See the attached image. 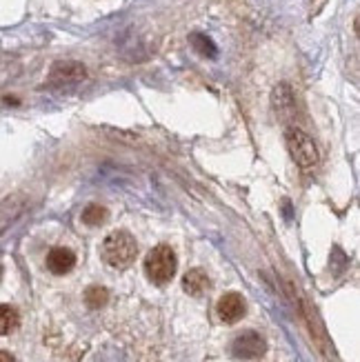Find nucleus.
Masks as SVG:
<instances>
[{
    "instance_id": "nucleus-1",
    "label": "nucleus",
    "mask_w": 360,
    "mask_h": 362,
    "mask_svg": "<svg viewBox=\"0 0 360 362\" xmlns=\"http://www.w3.org/2000/svg\"><path fill=\"white\" fill-rule=\"evenodd\" d=\"M100 254L109 267H114V269H127V267L134 264V260L138 256L136 238L129 231H112L103 240Z\"/></svg>"
},
{
    "instance_id": "nucleus-2",
    "label": "nucleus",
    "mask_w": 360,
    "mask_h": 362,
    "mask_svg": "<svg viewBox=\"0 0 360 362\" xmlns=\"http://www.w3.org/2000/svg\"><path fill=\"white\" fill-rule=\"evenodd\" d=\"M176 267H178L176 254L167 245H158L156 249H151L145 258V274L153 285H167L176 276Z\"/></svg>"
},
{
    "instance_id": "nucleus-3",
    "label": "nucleus",
    "mask_w": 360,
    "mask_h": 362,
    "mask_svg": "<svg viewBox=\"0 0 360 362\" xmlns=\"http://www.w3.org/2000/svg\"><path fill=\"white\" fill-rule=\"evenodd\" d=\"M285 145L291 153V158L296 160V165L303 167V169H309L318 163V149L314 145V140H311L303 129L298 127H289L285 132Z\"/></svg>"
},
{
    "instance_id": "nucleus-4",
    "label": "nucleus",
    "mask_w": 360,
    "mask_h": 362,
    "mask_svg": "<svg viewBox=\"0 0 360 362\" xmlns=\"http://www.w3.org/2000/svg\"><path fill=\"white\" fill-rule=\"evenodd\" d=\"M87 78V69L83 62L76 60H60L52 67L50 78H47V85L50 87H69L76 83H83Z\"/></svg>"
},
{
    "instance_id": "nucleus-5",
    "label": "nucleus",
    "mask_w": 360,
    "mask_h": 362,
    "mask_svg": "<svg viewBox=\"0 0 360 362\" xmlns=\"http://www.w3.org/2000/svg\"><path fill=\"white\" fill-rule=\"evenodd\" d=\"M265 351H267V342H265V338L258 332H243L231 342V354L240 360L260 358Z\"/></svg>"
},
{
    "instance_id": "nucleus-6",
    "label": "nucleus",
    "mask_w": 360,
    "mask_h": 362,
    "mask_svg": "<svg viewBox=\"0 0 360 362\" xmlns=\"http://www.w3.org/2000/svg\"><path fill=\"white\" fill-rule=\"evenodd\" d=\"M216 311H218V316H221L223 322H227V325L238 322L245 316V300H243V296L233 293V291L225 293L221 300H218Z\"/></svg>"
},
{
    "instance_id": "nucleus-7",
    "label": "nucleus",
    "mask_w": 360,
    "mask_h": 362,
    "mask_svg": "<svg viewBox=\"0 0 360 362\" xmlns=\"http://www.w3.org/2000/svg\"><path fill=\"white\" fill-rule=\"evenodd\" d=\"M76 267V254L67 247H54L47 254V269L56 276H65Z\"/></svg>"
},
{
    "instance_id": "nucleus-8",
    "label": "nucleus",
    "mask_w": 360,
    "mask_h": 362,
    "mask_svg": "<svg viewBox=\"0 0 360 362\" xmlns=\"http://www.w3.org/2000/svg\"><path fill=\"white\" fill-rule=\"evenodd\" d=\"M209 276L202 272V269H190L182 276V289L190 293V296H202L209 289Z\"/></svg>"
},
{
    "instance_id": "nucleus-9",
    "label": "nucleus",
    "mask_w": 360,
    "mask_h": 362,
    "mask_svg": "<svg viewBox=\"0 0 360 362\" xmlns=\"http://www.w3.org/2000/svg\"><path fill=\"white\" fill-rule=\"evenodd\" d=\"M21 325V316L11 305H0V336L16 332Z\"/></svg>"
},
{
    "instance_id": "nucleus-10",
    "label": "nucleus",
    "mask_w": 360,
    "mask_h": 362,
    "mask_svg": "<svg viewBox=\"0 0 360 362\" xmlns=\"http://www.w3.org/2000/svg\"><path fill=\"white\" fill-rule=\"evenodd\" d=\"M107 300H109V291L100 285H93L85 291V303L89 309H100L107 305Z\"/></svg>"
},
{
    "instance_id": "nucleus-11",
    "label": "nucleus",
    "mask_w": 360,
    "mask_h": 362,
    "mask_svg": "<svg viewBox=\"0 0 360 362\" xmlns=\"http://www.w3.org/2000/svg\"><path fill=\"white\" fill-rule=\"evenodd\" d=\"M107 220V209L103 207V204H89V207H85L83 211V223L89 225V227H98L103 225Z\"/></svg>"
},
{
    "instance_id": "nucleus-12",
    "label": "nucleus",
    "mask_w": 360,
    "mask_h": 362,
    "mask_svg": "<svg viewBox=\"0 0 360 362\" xmlns=\"http://www.w3.org/2000/svg\"><path fill=\"white\" fill-rule=\"evenodd\" d=\"M192 45L196 47V52H200L202 56H209L214 58L218 52H216V45L207 38V36H202V34H194L192 36Z\"/></svg>"
},
{
    "instance_id": "nucleus-13",
    "label": "nucleus",
    "mask_w": 360,
    "mask_h": 362,
    "mask_svg": "<svg viewBox=\"0 0 360 362\" xmlns=\"http://www.w3.org/2000/svg\"><path fill=\"white\" fill-rule=\"evenodd\" d=\"M0 362H16V360H13V356H11V354L0 351Z\"/></svg>"
}]
</instances>
